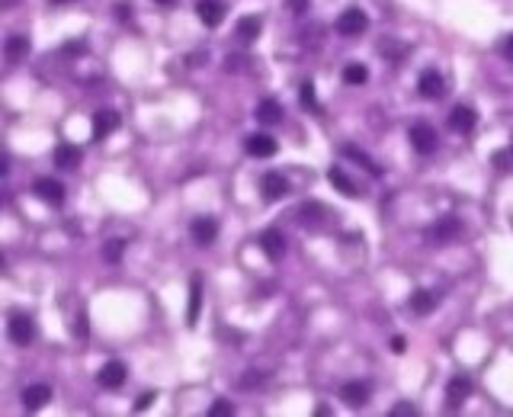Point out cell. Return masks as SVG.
Instances as JSON below:
<instances>
[{
  "mask_svg": "<svg viewBox=\"0 0 513 417\" xmlns=\"http://www.w3.org/2000/svg\"><path fill=\"white\" fill-rule=\"evenodd\" d=\"M299 215H302V221H305V225H308V221H311V225H318V215H324V205L321 203H305L299 209Z\"/></svg>",
  "mask_w": 513,
  "mask_h": 417,
  "instance_id": "obj_27",
  "label": "cell"
},
{
  "mask_svg": "<svg viewBox=\"0 0 513 417\" xmlns=\"http://www.w3.org/2000/svg\"><path fill=\"white\" fill-rule=\"evenodd\" d=\"M392 350H395V353H404V337H392Z\"/></svg>",
  "mask_w": 513,
  "mask_h": 417,
  "instance_id": "obj_36",
  "label": "cell"
},
{
  "mask_svg": "<svg viewBox=\"0 0 513 417\" xmlns=\"http://www.w3.org/2000/svg\"><path fill=\"white\" fill-rule=\"evenodd\" d=\"M52 3H68V0H52Z\"/></svg>",
  "mask_w": 513,
  "mask_h": 417,
  "instance_id": "obj_39",
  "label": "cell"
},
{
  "mask_svg": "<svg viewBox=\"0 0 513 417\" xmlns=\"http://www.w3.org/2000/svg\"><path fill=\"white\" fill-rule=\"evenodd\" d=\"M96 379H100L103 388H122V386H126V379H128L126 363H119V360L103 363V370L96 372Z\"/></svg>",
  "mask_w": 513,
  "mask_h": 417,
  "instance_id": "obj_7",
  "label": "cell"
},
{
  "mask_svg": "<svg viewBox=\"0 0 513 417\" xmlns=\"http://www.w3.org/2000/svg\"><path fill=\"white\" fill-rule=\"evenodd\" d=\"M190 235H193V241H196L199 247H209L215 237H218V221L209 219V215H202V219H193Z\"/></svg>",
  "mask_w": 513,
  "mask_h": 417,
  "instance_id": "obj_12",
  "label": "cell"
},
{
  "mask_svg": "<svg viewBox=\"0 0 513 417\" xmlns=\"http://www.w3.org/2000/svg\"><path fill=\"white\" fill-rule=\"evenodd\" d=\"M260 29H263V23L257 16H241V20H237V39L241 42H253L260 36Z\"/></svg>",
  "mask_w": 513,
  "mask_h": 417,
  "instance_id": "obj_22",
  "label": "cell"
},
{
  "mask_svg": "<svg viewBox=\"0 0 513 417\" xmlns=\"http://www.w3.org/2000/svg\"><path fill=\"white\" fill-rule=\"evenodd\" d=\"M343 154H347V158H353V161H359V164H363L366 170L372 173V177H379V173H382V167L376 164V161H372L369 154H363V151H359V148H350V145H347V148H343Z\"/></svg>",
  "mask_w": 513,
  "mask_h": 417,
  "instance_id": "obj_25",
  "label": "cell"
},
{
  "mask_svg": "<svg viewBox=\"0 0 513 417\" xmlns=\"http://www.w3.org/2000/svg\"><path fill=\"white\" fill-rule=\"evenodd\" d=\"M343 80H347L350 87H359L369 80V71H366V64H347L343 68Z\"/></svg>",
  "mask_w": 513,
  "mask_h": 417,
  "instance_id": "obj_24",
  "label": "cell"
},
{
  "mask_svg": "<svg viewBox=\"0 0 513 417\" xmlns=\"http://www.w3.org/2000/svg\"><path fill=\"white\" fill-rule=\"evenodd\" d=\"M327 180H331L334 186H337L340 193H343V196H350V199L359 196V193H356V183L350 180V177H347L343 170H340V167H331V170H327Z\"/></svg>",
  "mask_w": 513,
  "mask_h": 417,
  "instance_id": "obj_23",
  "label": "cell"
},
{
  "mask_svg": "<svg viewBox=\"0 0 513 417\" xmlns=\"http://www.w3.org/2000/svg\"><path fill=\"white\" fill-rule=\"evenodd\" d=\"M32 193L48 205H61L64 203V186L58 180H52V177H39V180L32 183Z\"/></svg>",
  "mask_w": 513,
  "mask_h": 417,
  "instance_id": "obj_9",
  "label": "cell"
},
{
  "mask_svg": "<svg viewBox=\"0 0 513 417\" xmlns=\"http://www.w3.org/2000/svg\"><path fill=\"white\" fill-rule=\"evenodd\" d=\"M392 414H417V408H414V404H395V408H392Z\"/></svg>",
  "mask_w": 513,
  "mask_h": 417,
  "instance_id": "obj_33",
  "label": "cell"
},
{
  "mask_svg": "<svg viewBox=\"0 0 513 417\" xmlns=\"http://www.w3.org/2000/svg\"><path fill=\"white\" fill-rule=\"evenodd\" d=\"M260 193H263V199H269V203L285 199L289 196V180H285L279 170H267L260 177Z\"/></svg>",
  "mask_w": 513,
  "mask_h": 417,
  "instance_id": "obj_4",
  "label": "cell"
},
{
  "mask_svg": "<svg viewBox=\"0 0 513 417\" xmlns=\"http://www.w3.org/2000/svg\"><path fill=\"white\" fill-rule=\"evenodd\" d=\"M504 58L513 61V36H507V42H504Z\"/></svg>",
  "mask_w": 513,
  "mask_h": 417,
  "instance_id": "obj_35",
  "label": "cell"
},
{
  "mask_svg": "<svg viewBox=\"0 0 513 417\" xmlns=\"http://www.w3.org/2000/svg\"><path fill=\"white\" fill-rule=\"evenodd\" d=\"M26 55H29V39H26V36H10V39L3 42V58H7L10 64L23 61Z\"/></svg>",
  "mask_w": 513,
  "mask_h": 417,
  "instance_id": "obj_19",
  "label": "cell"
},
{
  "mask_svg": "<svg viewBox=\"0 0 513 417\" xmlns=\"http://www.w3.org/2000/svg\"><path fill=\"white\" fill-rule=\"evenodd\" d=\"M475 122H478V112L472 110V106H466V103H459V106H452L449 112V126L456 129V132L468 135L475 129Z\"/></svg>",
  "mask_w": 513,
  "mask_h": 417,
  "instance_id": "obj_14",
  "label": "cell"
},
{
  "mask_svg": "<svg viewBox=\"0 0 513 417\" xmlns=\"http://www.w3.org/2000/svg\"><path fill=\"white\" fill-rule=\"evenodd\" d=\"M369 382H359V379H353V382H347V386H340V402L347 404V408H363L366 402H369Z\"/></svg>",
  "mask_w": 513,
  "mask_h": 417,
  "instance_id": "obj_8",
  "label": "cell"
},
{
  "mask_svg": "<svg viewBox=\"0 0 513 417\" xmlns=\"http://www.w3.org/2000/svg\"><path fill=\"white\" fill-rule=\"evenodd\" d=\"M257 119L267 122V126H276L279 119H283V106H279V100H273V96L260 100V106H257Z\"/></svg>",
  "mask_w": 513,
  "mask_h": 417,
  "instance_id": "obj_21",
  "label": "cell"
},
{
  "mask_svg": "<svg viewBox=\"0 0 513 417\" xmlns=\"http://www.w3.org/2000/svg\"><path fill=\"white\" fill-rule=\"evenodd\" d=\"M299 96H302V106H305V110H318V100H315V84H311V80H305V84L299 87Z\"/></svg>",
  "mask_w": 513,
  "mask_h": 417,
  "instance_id": "obj_28",
  "label": "cell"
},
{
  "mask_svg": "<svg viewBox=\"0 0 513 417\" xmlns=\"http://www.w3.org/2000/svg\"><path fill=\"white\" fill-rule=\"evenodd\" d=\"M244 148H247V154H251V158H273L279 145H276V138H273V135H267V132H253L251 138L244 142Z\"/></svg>",
  "mask_w": 513,
  "mask_h": 417,
  "instance_id": "obj_11",
  "label": "cell"
},
{
  "mask_svg": "<svg viewBox=\"0 0 513 417\" xmlns=\"http://www.w3.org/2000/svg\"><path fill=\"white\" fill-rule=\"evenodd\" d=\"M436 305H440V295L430 289H417L410 295V312H417V315H430Z\"/></svg>",
  "mask_w": 513,
  "mask_h": 417,
  "instance_id": "obj_20",
  "label": "cell"
},
{
  "mask_svg": "<svg viewBox=\"0 0 513 417\" xmlns=\"http://www.w3.org/2000/svg\"><path fill=\"white\" fill-rule=\"evenodd\" d=\"M366 26H369V16L363 13V10H343V13L337 16V32L340 36H359V32H366Z\"/></svg>",
  "mask_w": 513,
  "mask_h": 417,
  "instance_id": "obj_5",
  "label": "cell"
},
{
  "mask_svg": "<svg viewBox=\"0 0 513 417\" xmlns=\"http://www.w3.org/2000/svg\"><path fill=\"white\" fill-rule=\"evenodd\" d=\"M459 235H462V225H459L456 215H446V219H440L436 225H430V228H426V241H430L433 247L452 244Z\"/></svg>",
  "mask_w": 513,
  "mask_h": 417,
  "instance_id": "obj_3",
  "label": "cell"
},
{
  "mask_svg": "<svg viewBox=\"0 0 513 417\" xmlns=\"http://www.w3.org/2000/svg\"><path fill=\"white\" fill-rule=\"evenodd\" d=\"M417 90L424 100H443V96H446V80H443V74H436L433 68H426L417 78Z\"/></svg>",
  "mask_w": 513,
  "mask_h": 417,
  "instance_id": "obj_6",
  "label": "cell"
},
{
  "mask_svg": "<svg viewBox=\"0 0 513 417\" xmlns=\"http://www.w3.org/2000/svg\"><path fill=\"white\" fill-rule=\"evenodd\" d=\"M20 402H23L26 411H39V408H45V404L52 402V388L48 386H29V388H23Z\"/></svg>",
  "mask_w": 513,
  "mask_h": 417,
  "instance_id": "obj_15",
  "label": "cell"
},
{
  "mask_svg": "<svg viewBox=\"0 0 513 417\" xmlns=\"http://www.w3.org/2000/svg\"><path fill=\"white\" fill-rule=\"evenodd\" d=\"M196 13H199V23L209 26V29H215V26H221V20H225V13H228V7H225L221 0H199Z\"/></svg>",
  "mask_w": 513,
  "mask_h": 417,
  "instance_id": "obj_10",
  "label": "cell"
},
{
  "mask_svg": "<svg viewBox=\"0 0 513 417\" xmlns=\"http://www.w3.org/2000/svg\"><path fill=\"white\" fill-rule=\"evenodd\" d=\"M154 3H161V7H170V3H177V0H154Z\"/></svg>",
  "mask_w": 513,
  "mask_h": 417,
  "instance_id": "obj_38",
  "label": "cell"
},
{
  "mask_svg": "<svg viewBox=\"0 0 513 417\" xmlns=\"http://www.w3.org/2000/svg\"><path fill=\"white\" fill-rule=\"evenodd\" d=\"M308 3H311V0H289V7H292V13H305Z\"/></svg>",
  "mask_w": 513,
  "mask_h": 417,
  "instance_id": "obj_34",
  "label": "cell"
},
{
  "mask_svg": "<svg viewBox=\"0 0 513 417\" xmlns=\"http://www.w3.org/2000/svg\"><path fill=\"white\" fill-rule=\"evenodd\" d=\"M408 142L410 148L417 151V154H433L436 145H440V138H436V129L430 126V122H414V126L408 129Z\"/></svg>",
  "mask_w": 513,
  "mask_h": 417,
  "instance_id": "obj_1",
  "label": "cell"
},
{
  "mask_svg": "<svg viewBox=\"0 0 513 417\" xmlns=\"http://www.w3.org/2000/svg\"><path fill=\"white\" fill-rule=\"evenodd\" d=\"M122 251H126V244H122V241H110V247H106V254H103V257L116 263V260L122 257Z\"/></svg>",
  "mask_w": 513,
  "mask_h": 417,
  "instance_id": "obj_30",
  "label": "cell"
},
{
  "mask_svg": "<svg viewBox=\"0 0 513 417\" xmlns=\"http://www.w3.org/2000/svg\"><path fill=\"white\" fill-rule=\"evenodd\" d=\"M199 302H202V286H199V279H193V286H190V312H186V321H190V324H196V318H199Z\"/></svg>",
  "mask_w": 513,
  "mask_h": 417,
  "instance_id": "obj_26",
  "label": "cell"
},
{
  "mask_svg": "<svg viewBox=\"0 0 513 417\" xmlns=\"http://www.w3.org/2000/svg\"><path fill=\"white\" fill-rule=\"evenodd\" d=\"M74 334H77V337H87V315L77 318V324H74Z\"/></svg>",
  "mask_w": 513,
  "mask_h": 417,
  "instance_id": "obj_32",
  "label": "cell"
},
{
  "mask_svg": "<svg viewBox=\"0 0 513 417\" xmlns=\"http://www.w3.org/2000/svg\"><path fill=\"white\" fill-rule=\"evenodd\" d=\"M7 337L13 340L16 346H29L36 340V321H32L26 312H13L7 321Z\"/></svg>",
  "mask_w": 513,
  "mask_h": 417,
  "instance_id": "obj_2",
  "label": "cell"
},
{
  "mask_svg": "<svg viewBox=\"0 0 513 417\" xmlns=\"http://www.w3.org/2000/svg\"><path fill=\"white\" fill-rule=\"evenodd\" d=\"M80 158H84V154H80L77 145L64 142V145H58V148H55V167H61V170H77Z\"/></svg>",
  "mask_w": 513,
  "mask_h": 417,
  "instance_id": "obj_18",
  "label": "cell"
},
{
  "mask_svg": "<svg viewBox=\"0 0 513 417\" xmlns=\"http://www.w3.org/2000/svg\"><path fill=\"white\" fill-rule=\"evenodd\" d=\"M260 247H263V254H267L269 260H279L285 254V237H283V231H276V228H267L260 235Z\"/></svg>",
  "mask_w": 513,
  "mask_h": 417,
  "instance_id": "obj_17",
  "label": "cell"
},
{
  "mask_svg": "<svg viewBox=\"0 0 513 417\" xmlns=\"http://www.w3.org/2000/svg\"><path fill=\"white\" fill-rule=\"evenodd\" d=\"M119 112H112V110H100V112H94V142H103V138H110L112 132L119 129Z\"/></svg>",
  "mask_w": 513,
  "mask_h": 417,
  "instance_id": "obj_13",
  "label": "cell"
},
{
  "mask_svg": "<svg viewBox=\"0 0 513 417\" xmlns=\"http://www.w3.org/2000/svg\"><path fill=\"white\" fill-rule=\"evenodd\" d=\"M468 395H472V379H468V376L449 379V386H446V402H449L452 408H459V404L466 402Z\"/></svg>",
  "mask_w": 513,
  "mask_h": 417,
  "instance_id": "obj_16",
  "label": "cell"
},
{
  "mask_svg": "<svg viewBox=\"0 0 513 417\" xmlns=\"http://www.w3.org/2000/svg\"><path fill=\"white\" fill-rule=\"evenodd\" d=\"M151 402H154V392H144V395H138V402H135V411H144Z\"/></svg>",
  "mask_w": 513,
  "mask_h": 417,
  "instance_id": "obj_31",
  "label": "cell"
},
{
  "mask_svg": "<svg viewBox=\"0 0 513 417\" xmlns=\"http://www.w3.org/2000/svg\"><path fill=\"white\" fill-rule=\"evenodd\" d=\"M209 414H212V417H225V414H235V404H231V402H225V398H218V402H215L212 408H209Z\"/></svg>",
  "mask_w": 513,
  "mask_h": 417,
  "instance_id": "obj_29",
  "label": "cell"
},
{
  "mask_svg": "<svg viewBox=\"0 0 513 417\" xmlns=\"http://www.w3.org/2000/svg\"><path fill=\"white\" fill-rule=\"evenodd\" d=\"M494 161H498V164H507V161H510V151H500V154H498Z\"/></svg>",
  "mask_w": 513,
  "mask_h": 417,
  "instance_id": "obj_37",
  "label": "cell"
}]
</instances>
